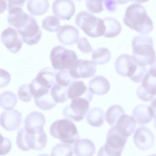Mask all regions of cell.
Returning <instances> with one entry per match:
<instances>
[{"label": "cell", "instance_id": "6da1fadb", "mask_svg": "<svg viewBox=\"0 0 156 156\" xmlns=\"http://www.w3.org/2000/svg\"><path fill=\"white\" fill-rule=\"evenodd\" d=\"M123 21L126 26L143 34L149 33L153 28L152 22L146 9L138 3L132 4L126 8Z\"/></svg>", "mask_w": 156, "mask_h": 156}, {"label": "cell", "instance_id": "9c48e42d", "mask_svg": "<svg viewBox=\"0 0 156 156\" xmlns=\"http://www.w3.org/2000/svg\"><path fill=\"white\" fill-rule=\"evenodd\" d=\"M69 70L71 76L75 79L89 78L94 75L96 64L92 60L77 59Z\"/></svg>", "mask_w": 156, "mask_h": 156}, {"label": "cell", "instance_id": "f35d334b", "mask_svg": "<svg viewBox=\"0 0 156 156\" xmlns=\"http://www.w3.org/2000/svg\"><path fill=\"white\" fill-rule=\"evenodd\" d=\"M104 2L105 8L111 12H113L116 10L117 4L122 3L121 1L105 0Z\"/></svg>", "mask_w": 156, "mask_h": 156}, {"label": "cell", "instance_id": "74e56055", "mask_svg": "<svg viewBox=\"0 0 156 156\" xmlns=\"http://www.w3.org/2000/svg\"><path fill=\"white\" fill-rule=\"evenodd\" d=\"M1 145L0 155H3L7 154L11 150L12 144L9 139L4 137L1 135Z\"/></svg>", "mask_w": 156, "mask_h": 156}, {"label": "cell", "instance_id": "7402d4cb", "mask_svg": "<svg viewBox=\"0 0 156 156\" xmlns=\"http://www.w3.org/2000/svg\"><path fill=\"white\" fill-rule=\"evenodd\" d=\"M110 87L108 80L104 76H96L88 83V88L91 92L94 94L101 95L108 93Z\"/></svg>", "mask_w": 156, "mask_h": 156}, {"label": "cell", "instance_id": "277c9868", "mask_svg": "<svg viewBox=\"0 0 156 156\" xmlns=\"http://www.w3.org/2000/svg\"><path fill=\"white\" fill-rule=\"evenodd\" d=\"M49 132L53 137L67 144H73L80 138L75 124L67 119H58L53 122L50 127Z\"/></svg>", "mask_w": 156, "mask_h": 156}, {"label": "cell", "instance_id": "4fadbf2b", "mask_svg": "<svg viewBox=\"0 0 156 156\" xmlns=\"http://www.w3.org/2000/svg\"><path fill=\"white\" fill-rule=\"evenodd\" d=\"M45 122L44 115L41 113L34 111L28 114L24 120V128L28 133L34 134L44 131Z\"/></svg>", "mask_w": 156, "mask_h": 156}, {"label": "cell", "instance_id": "ba28073f", "mask_svg": "<svg viewBox=\"0 0 156 156\" xmlns=\"http://www.w3.org/2000/svg\"><path fill=\"white\" fill-rule=\"evenodd\" d=\"M90 102L86 99L78 98L72 99L70 105L62 110V115L66 118L74 121L82 120L86 116L89 108Z\"/></svg>", "mask_w": 156, "mask_h": 156}, {"label": "cell", "instance_id": "e575fe53", "mask_svg": "<svg viewBox=\"0 0 156 156\" xmlns=\"http://www.w3.org/2000/svg\"><path fill=\"white\" fill-rule=\"evenodd\" d=\"M18 95L19 98L24 102L30 101L32 98L29 84H26L20 86L18 90Z\"/></svg>", "mask_w": 156, "mask_h": 156}, {"label": "cell", "instance_id": "d4e9b609", "mask_svg": "<svg viewBox=\"0 0 156 156\" xmlns=\"http://www.w3.org/2000/svg\"><path fill=\"white\" fill-rule=\"evenodd\" d=\"M102 19L105 27L103 36L108 38H112L119 35L121 31L122 26L117 20L110 17Z\"/></svg>", "mask_w": 156, "mask_h": 156}, {"label": "cell", "instance_id": "44dd1931", "mask_svg": "<svg viewBox=\"0 0 156 156\" xmlns=\"http://www.w3.org/2000/svg\"><path fill=\"white\" fill-rule=\"evenodd\" d=\"M127 138L119 134L115 126H113L108 131L105 144L110 148L122 152Z\"/></svg>", "mask_w": 156, "mask_h": 156}, {"label": "cell", "instance_id": "8992f818", "mask_svg": "<svg viewBox=\"0 0 156 156\" xmlns=\"http://www.w3.org/2000/svg\"><path fill=\"white\" fill-rule=\"evenodd\" d=\"M47 142V136L44 131L32 134L27 133L24 128L22 127L18 132L16 142L20 149L27 151L31 149L41 150L45 147Z\"/></svg>", "mask_w": 156, "mask_h": 156}, {"label": "cell", "instance_id": "bcb514c9", "mask_svg": "<svg viewBox=\"0 0 156 156\" xmlns=\"http://www.w3.org/2000/svg\"><path fill=\"white\" fill-rule=\"evenodd\" d=\"M148 156H156V154H150Z\"/></svg>", "mask_w": 156, "mask_h": 156}, {"label": "cell", "instance_id": "484cf974", "mask_svg": "<svg viewBox=\"0 0 156 156\" xmlns=\"http://www.w3.org/2000/svg\"><path fill=\"white\" fill-rule=\"evenodd\" d=\"M47 0H28L27 7L28 11L35 16H39L45 13L49 7Z\"/></svg>", "mask_w": 156, "mask_h": 156}, {"label": "cell", "instance_id": "7a4b0ae2", "mask_svg": "<svg viewBox=\"0 0 156 156\" xmlns=\"http://www.w3.org/2000/svg\"><path fill=\"white\" fill-rule=\"evenodd\" d=\"M133 59L139 65L145 66L151 65L156 59L152 38L146 35H137L132 42Z\"/></svg>", "mask_w": 156, "mask_h": 156}, {"label": "cell", "instance_id": "603a6c76", "mask_svg": "<svg viewBox=\"0 0 156 156\" xmlns=\"http://www.w3.org/2000/svg\"><path fill=\"white\" fill-rule=\"evenodd\" d=\"M73 150L76 156H93L95 151V147L91 140L80 139L74 144Z\"/></svg>", "mask_w": 156, "mask_h": 156}, {"label": "cell", "instance_id": "ac0fdd59", "mask_svg": "<svg viewBox=\"0 0 156 156\" xmlns=\"http://www.w3.org/2000/svg\"><path fill=\"white\" fill-rule=\"evenodd\" d=\"M114 126L119 134L127 138L135 131L136 122L133 116L124 114L119 117Z\"/></svg>", "mask_w": 156, "mask_h": 156}, {"label": "cell", "instance_id": "f1b7e54d", "mask_svg": "<svg viewBox=\"0 0 156 156\" xmlns=\"http://www.w3.org/2000/svg\"><path fill=\"white\" fill-rule=\"evenodd\" d=\"M17 98L12 91H6L0 94V105L1 107L6 110L12 109L16 105Z\"/></svg>", "mask_w": 156, "mask_h": 156}, {"label": "cell", "instance_id": "3957f363", "mask_svg": "<svg viewBox=\"0 0 156 156\" xmlns=\"http://www.w3.org/2000/svg\"><path fill=\"white\" fill-rule=\"evenodd\" d=\"M115 66L118 74L128 77L136 83L140 82L147 72L145 66L138 64L132 56L127 54L119 56L115 62Z\"/></svg>", "mask_w": 156, "mask_h": 156}, {"label": "cell", "instance_id": "52a82bcc", "mask_svg": "<svg viewBox=\"0 0 156 156\" xmlns=\"http://www.w3.org/2000/svg\"><path fill=\"white\" fill-rule=\"evenodd\" d=\"M77 58L74 51L61 45L53 47L50 53V59L53 68L58 71L69 70Z\"/></svg>", "mask_w": 156, "mask_h": 156}, {"label": "cell", "instance_id": "ab89813d", "mask_svg": "<svg viewBox=\"0 0 156 156\" xmlns=\"http://www.w3.org/2000/svg\"><path fill=\"white\" fill-rule=\"evenodd\" d=\"M25 1V0L6 1L7 9L9 10L12 8L17 7L22 8Z\"/></svg>", "mask_w": 156, "mask_h": 156}, {"label": "cell", "instance_id": "9a60e30c", "mask_svg": "<svg viewBox=\"0 0 156 156\" xmlns=\"http://www.w3.org/2000/svg\"><path fill=\"white\" fill-rule=\"evenodd\" d=\"M7 20L9 25L17 31L23 29L28 23L30 15L24 12L22 8H12L9 10Z\"/></svg>", "mask_w": 156, "mask_h": 156}, {"label": "cell", "instance_id": "b9f144b4", "mask_svg": "<svg viewBox=\"0 0 156 156\" xmlns=\"http://www.w3.org/2000/svg\"><path fill=\"white\" fill-rule=\"evenodd\" d=\"M97 156H112L105 151L102 147L99 149Z\"/></svg>", "mask_w": 156, "mask_h": 156}, {"label": "cell", "instance_id": "5bb4252c", "mask_svg": "<svg viewBox=\"0 0 156 156\" xmlns=\"http://www.w3.org/2000/svg\"><path fill=\"white\" fill-rule=\"evenodd\" d=\"M22 117V113L16 110L4 111L1 114V125L7 131L16 130L21 124Z\"/></svg>", "mask_w": 156, "mask_h": 156}, {"label": "cell", "instance_id": "d6a6232c", "mask_svg": "<svg viewBox=\"0 0 156 156\" xmlns=\"http://www.w3.org/2000/svg\"><path fill=\"white\" fill-rule=\"evenodd\" d=\"M42 27L44 30L50 32L57 31L60 27L59 19L54 15L48 16L43 19Z\"/></svg>", "mask_w": 156, "mask_h": 156}, {"label": "cell", "instance_id": "30bf717a", "mask_svg": "<svg viewBox=\"0 0 156 156\" xmlns=\"http://www.w3.org/2000/svg\"><path fill=\"white\" fill-rule=\"evenodd\" d=\"M2 43L11 53L17 52L23 44L22 38L16 30L8 27L4 29L1 34Z\"/></svg>", "mask_w": 156, "mask_h": 156}, {"label": "cell", "instance_id": "836d02e7", "mask_svg": "<svg viewBox=\"0 0 156 156\" xmlns=\"http://www.w3.org/2000/svg\"><path fill=\"white\" fill-rule=\"evenodd\" d=\"M55 79L56 82L58 84L67 87L76 80L71 76L69 70H67L58 71Z\"/></svg>", "mask_w": 156, "mask_h": 156}, {"label": "cell", "instance_id": "8fae6325", "mask_svg": "<svg viewBox=\"0 0 156 156\" xmlns=\"http://www.w3.org/2000/svg\"><path fill=\"white\" fill-rule=\"evenodd\" d=\"M17 31L23 41L30 45L37 44L42 35V30L36 20L31 15L28 24L23 29Z\"/></svg>", "mask_w": 156, "mask_h": 156}, {"label": "cell", "instance_id": "4dcf8cb0", "mask_svg": "<svg viewBox=\"0 0 156 156\" xmlns=\"http://www.w3.org/2000/svg\"><path fill=\"white\" fill-rule=\"evenodd\" d=\"M68 88L60 86L57 83L53 86L51 89V95L55 102L63 103L67 100Z\"/></svg>", "mask_w": 156, "mask_h": 156}, {"label": "cell", "instance_id": "e0dca14e", "mask_svg": "<svg viewBox=\"0 0 156 156\" xmlns=\"http://www.w3.org/2000/svg\"><path fill=\"white\" fill-rule=\"evenodd\" d=\"M57 36L61 43L65 45H71L77 42L79 32L74 26L66 24L60 26L57 31Z\"/></svg>", "mask_w": 156, "mask_h": 156}, {"label": "cell", "instance_id": "d6986e66", "mask_svg": "<svg viewBox=\"0 0 156 156\" xmlns=\"http://www.w3.org/2000/svg\"><path fill=\"white\" fill-rule=\"evenodd\" d=\"M68 96L72 100L78 98H84L90 102L93 95L83 81H75L68 88Z\"/></svg>", "mask_w": 156, "mask_h": 156}, {"label": "cell", "instance_id": "8d00e7d4", "mask_svg": "<svg viewBox=\"0 0 156 156\" xmlns=\"http://www.w3.org/2000/svg\"><path fill=\"white\" fill-rule=\"evenodd\" d=\"M77 45L78 49L84 53H90L93 51V48L87 38L85 37L79 38Z\"/></svg>", "mask_w": 156, "mask_h": 156}, {"label": "cell", "instance_id": "2e32d148", "mask_svg": "<svg viewBox=\"0 0 156 156\" xmlns=\"http://www.w3.org/2000/svg\"><path fill=\"white\" fill-rule=\"evenodd\" d=\"M75 5L71 0L55 1L52 4V11L57 17L63 20H69L74 15Z\"/></svg>", "mask_w": 156, "mask_h": 156}, {"label": "cell", "instance_id": "7bdbcfd3", "mask_svg": "<svg viewBox=\"0 0 156 156\" xmlns=\"http://www.w3.org/2000/svg\"><path fill=\"white\" fill-rule=\"evenodd\" d=\"M150 105L153 111L154 116L156 115V98L152 100Z\"/></svg>", "mask_w": 156, "mask_h": 156}, {"label": "cell", "instance_id": "ee69618b", "mask_svg": "<svg viewBox=\"0 0 156 156\" xmlns=\"http://www.w3.org/2000/svg\"><path fill=\"white\" fill-rule=\"evenodd\" d=\"M153 124L154 127L156 129V115L154 116L153 119Z\"/></svg>", "mask_w": 156, "mask_h": 156}, {"label": "cell", "instance_id": "cb8c5ba5", "mask_svg": "<svg viewBox=\"0 0 156 156\" xmlns=\"http://www.w3.org/2000/svg\"><path fill=\"white\" fill-rule=\"evenodd\" d=\"M142 81L139 87L151 100L156 95V77L147 72Z\"/></svg>", "mask_w": 156, "mask_h": 156}, {"label": "cell", "instance_id": "d590c367", "mask_svg": "<svg viewBox=\"0 0 156 156\" xmlns=\"http://www.w3.org/2000/svg\"><path fill=\"white\" fill-rule=\"evenodd\" d=\"M102 0H86V5L88 10L93 13H98L103 10Z\"/></svg>", "mask_w": 156, "mask_h": 156}, {"label": "cell", "instance_id": "83f0119b", "mask_svg": "<svg viewBox=\"0 0 156 156\" xmlns=\"http://www.w3.org/2000/svg\"><path fill=\"white\" fill-rule=\"evenodd\" d=\"M125 114L123 108L118 105H114L109 107L105 115V119L110 126H114L119 117Z\"/></svg>", "mask_w": 156, "mask_h": 156}, {"label": "cell", "instance_id": "5b68a950", "mask_svg": "<svg viewBox=\"0 0 156 156\" xmlns=\"http://www.w3.org/2000/svg\"><path fill=\"white\" fill-rule=\"evenodd\" d=\"M76 25L84 33L92 37L103 36L105 27L103 19L98 18L85 11L78 13L75 19Z\"/></svg>", "mask_w": 156, "mask_h": 156}, {"label": "cell", "instance_id": "f546056e", "mask_svg": "<svg viewBox=\"0 0 156 156\" xmlns=\"http://www.w3.org/2000/svg\"><path fill=\"white\" fill-rule=\"evenodd\" d=\"M111 56V53L108 49L101 47L93 51L92 59L97 64L103 65L109 61Z\"/></svg>", "mask_w": 156, "mask_h": 156}, {"label": "cell", "instance_id": "7c38bea8", "mask_svg": "<svg viewBox=\"0 0 156 156\" xmlns=\"http://www.w3.org/2000/svg\"><path fill=\"white\" fill-rule=\"evenodd\" d=\"M135 146L141 150H147L152 147L155 141L153 133L148 128L143 126L139 127L133 137Z\"/></svg>", "mask_w": 156, "mask_h": 156}, {"label": "cell", "instance_id": "60d3db41", "mask_svg": "<svg viewBox=\"0 0 156 156\" xmlns=\"http://www.w3.org/2000/svg\"><path fill=\"white\" fill-rule=\"evenodd\" d=\"M148 72L156 77V58L154 62L150 65Z\"/></svg>", "mask_w": 156, "mask_h": 156}, {"label": "cell", "instance_id": "4316f807", "mask_svg": "<svg viewBox=\"0 0 156 156\" xmlns=\"http://www.w3.org/2000/svg\"><path fill=\"white\" fill-rule=\"evenodd\" d=\"M86 119L90 125L100 127L105 122L104 112L102 109L98 107L92 108L87 113Z\"/></svg>", "mask_w": 156, "mask_h": 156}, {"label": "cell", "instance_id": "f6af8a7d", "mask_svg": "<svg viewBox=\"0 0 156 156\" xmlns=\"http://www.w3.org/2000/svg\"><path fill=\"white\" fill-rule=\"evenodd\" d=\"M37 156H49L48 154H42L38 155Z\"/></svg>", "mask_w": 156, "mask_h": 156}, {"label": "cell", "instance_id": "1f68e13d", "mask_svg": "<svg viewBox=\"0 0 156 156\" xmlns=\"http://www.w3.org/2000/svg\"><path fill=\"white\" fill-rule=\"evenodd\" d=\"M73 151L71 145L66 143H59L53 147L51 156H73Z\"/></svg>", "mask_w": 156, "mask_h": 156}, {"label": "cell", "instance_id": "ffe728a7", "mask_svg": "<svg viewBox=\"0 0 156 156\" xmlns=\"http://www.w3.org/2000/svg\"><path fill=\"white\" fill-rule=\"evenodd\" d=\"M132 115L137 123L141 125L149 123L154 116L151 107L142 104L136 106L133 110Z\"/></svg>", "mask_w": 156, "mask_h": 156}]
</instances>
